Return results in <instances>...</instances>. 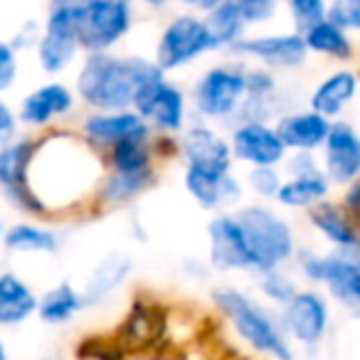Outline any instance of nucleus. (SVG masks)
Returning <instances> with one entry per match:
<instances>
[{"label":"nucleus","instance_id":"nucleus-19","mask_svg":"<svg viewBox=\"0 0 360 360\" xmlns=\"http://www.w3.org/2000/svg\"><path fill=\"white\" fill-rule=\"evenodd\" d=\"M37 311V294L25 279L13 271L0 274V328H15Z\"/></svg>","mask_w":360,"mask_h":360},{"label":"nucleus","instance_id":"nucleus-21","mask_svg":"<svg viewBox=\"0 0 360 360\" xmlns=\"http://www.w3.org/2000/svg\"><path fill=\"white\" fill-rule=\"evenodd\" d=\"M358 91V77L353 70H340L326 77L311 94V111L321 114L323 119H335L343 114V109L355 99Z\"/></svg>","mask_w":360,"mask_h":360},{"label":"nucleus","instance_id":"nucleus-17","mask_svg":"<svg viewBox=\"0 0 360 360\" xmlns=\"http://www.w3.org/2000/svg\"><path fill=\"white\" fill-rule=\"evenodd\" d=\"M75 106V96L65 84H42L20 101V121L30 126H45L57 116H65Z\"/></svg>","mask_w":360,"mask_h":360},{"label":"nucleus","instance_id":"nucleus-32","mask_svg":"<svg viewBox=\"0 0 360 360\" xmlns=\"http://www.w3.org/2000/svg\"><path fill=\"white\" fill-rule=\"evenodd\" d=\"M121 333L124 335H121L119 345L124 350H126V345L150 343V340L158 335V323H155V319H153V311H150L148 306H136L129 319H126Z\"/></svg>","mask_w":360,"mask_h":360},{"label":"nucleus","instance_id":"nucleus-3","mask_svg":"<svg viewBox=\"0 0 360 360\" xmlns=\"http://www.w3.org/2000/svg\"><path fill=\"white\" fill-rule=\"evenodd\" d=\"M247 250L252 257V271L262 274L269 269H281V264L294 257V232L289 222L274 210L262 205H247L235 215Z\"/></svg>","mask_w":360,"mask_h":360},{"label":"nucleus","instance_id":"nucleus-33","mask_svg":"<svg viewBox=\"0 0 360 360\" xmlns=\"http://www.w3.org/2000/svg\"><path fill=\"white\" fill-rule=\"evenodd\" d=\"M259 291L269 304H274L281 309V306L299 291V286H296V281L291 279L286 271L269 269V271H262L259 274Z\"/></svg>","mask_w":360,"mask_h":360},{"label":"nucleus","instance_id":"nucleus-2","mask_svg":"<svg viewBox=\"0 0 360 360\" xmlns=\"http://www.w3.org/2000/svg\"><path fill=\"white\" fill-rule=\"evenodd\" d=\"M212 304L230 321L232 330L247 348L271 360H296V348L281 328L279 314H274L252 294L222 284L212 289Z\"/></svg>","mask_w":360,"mask_h":360},{"label":"nucleus","instance_id":"nucleus-31","mask_svg":"<svg viewBox=\"0 0 360 360\" xmlns=\"http://www.w3.org/2000/svg\"><path fill=\"white\" fill-rule=\"evenodd\" d=\"M153 170H141V173H114L104 186V200L109 202H126L136 198L141 191L150 186Z\"/></svg>","mask_w":360,"mask_h":360},{"label":"nucleus","instance_id":"nucleus-45","mask_svg":"<svg viewBox=\"0 0 360 360\" xmlns=\"http://www.w3.org/2000/svg\"><path fill=\"white\" fill-rule=\"evenodd\" d=\"M45 360H52V358H45Z\"/></svg>","mask_w":360,"mask_h":360},{"label":"nucleus","instance_id":"nucleus-12","mask_svg":"<svg viewBox=\"0 0 360 360\" xmlns=\"http://www.w3.org/2000/svg\"><path fill=\"white\" fill-rule=\"evenodd\" d=\"M232 155L255 168H274L286 158V148L281 143L276 129L264 121H245L232 131Z\"/></svg>","mask_w":360,"mask_h":360},{"label":"nucleus","instance_id":"nucleus-22","mask_svg":"<svg viewBox=\"0 0 360 360\" xmlns=\"http://www.w3.org/2000/svg\"><path fill=\"white\" fill-rule=\"evenodd\" d=\"M84 309L82 291L70 281H60L52 289H47L42 296H37V311L42 323L47 326H65Z\"/></svg>","mask_w":360,"mask_h":360},{"label":"nucleus","instance_id":"nucleus-15","mask_svg":"<svg viewBox=\"0 0 360 360\" xmlns=\"http://www.w3.org/2000/svg\"><path fill=\"white\" fill-rule=\"evenodd\" d=\"M232 50L240 52V55L252 57V60L264 62L269 67H281V70H291V67L304 65L306 55H309L301 32L250 37V40H240Z\"/></svg>","mask_w":360,"mask_h":360},{"label":"nucleus","instance_id":"nucleus-9","mask_svg":"<svg viewBox=\"0 0 360 360\" xmlns=\"http://www.w3.org/2000/svg\"><path fill=\"white\" fill-rule=\"evenodd\" d=\"M247 99V75L237 67H212L195 84V106L207 119H227Z\"/></svg>","mask_w":360,"mask_h":360},{"label":"nucleus","instance_id":"nucleus-11","mask_svg":"<svg viewBox=\"0 0 360 360\" xmlns=\"http://www.w3.org/2000/svg\"><path fill=\"white\" fill-rule=\"evenodd\" d=\"M131 111H136L143 121L150 119L158 129L175 134L186 124V96L178 86L168 84L160 77L141 86L139 94L134 96Z\"/></svg>","mask_w":360,"mask_h":360},{"label":"nucleus","instance_id":"nucleus-42","mask_svg":"<svg viewBox=\"0 0 360 360\" xmlns=\"http://www.w3.org/2000/svg\"><path fill=\"white\" fill-rule=\"evenodd\" d=\"M126 360H168L163 355H139V358H126Z\"/></svg>","mask_w":360,"mask_h":360},{"label":"nucleus","instance_id":"nucleus-24","mask_svg":"<svg viewBox=\"0 0 360 360\" xmlns=\"http://www.w3.org/2000/svg\"><path fill=\"white\" fill-rule=\"evenodd\" d=\"M330 180L326 178V173L321 168L311 170V173H301L294 178L284 180L276 191V200L284 207H314L316 202H323V198L328 195Z\"/></svg>","mask_w":360,"mask_h":360},{"label":"nucleus","instance_id":"nucleus-44","mask_svg":"<svg viewBox=\"0 0 360 360\" xmlns=\"http://www.w3.org/2000/svg\"><path fill=\"white\" fill-rule=\"evenodd\" d=\"M0 235H3V222H0Z\"/></svg>","mask_w":360,"mask_h":360},{"label":"nucleus","instance_id":"nucleus-7","mask_svg":"<svg viewBox=\"0 0 360 360\" xmlns=\"http://www.w3.org/2000/svg\"><path fill=\"white\" fill-rule=\"evenodd\" d=\"M77 50H79V37L75 22V0H52L45 32H40L37 40V57L42 70L50 75L65 72L75 62Z\"/></svg>","mask_w":360,"mask_h":360},{"label":"nucleus","instance_id":"nucleus-41","mask_svg":"<svg viewBox=\"0 0 360 360\" xmlns=\"http://www.w3.org/2000/svg\"><path fill=\"white\" fill-rule=\"evenodd\" d=\"M0 360H11V353H8V345L3 338H0Z\"/></svg>","mask_w":360,"mask_h":360},{"label":"nucleus","instance_id":"nucleus-14","mask_svg":"<svg viewBox=\"0 0 360 360\" xmlns=\"http://www.w3.org/2000/svg\"><path fill=\"white\" fill-rule=\"evenodd\" d=\"M326 146V178L348 186L355 183L360 173V139L355 129L345 121L330 124L328 136L323 141Z\"/></svg>","mask_w":360,"mask_h":360},{"label":"nucleus","instance_id":"nucleus-10","mask_svg":"<svg viewBox=\"0 0 360 360\" xmlns=\"http://www.w3.org/2000/svg\"><path fill=\"white\" fill-rule=\"evenodd\" d=\"M35 155L32 141H15V143L0 146V191L15 207L30 215H42L47 205L35 195L30 188V163Z\"/></svg>","mask_w":360,"mask_h":360},{"label":"nucleus","instance_id":"nucleus-35","mask_svg":"<svg viewBox=\"0 0 360 360\" xmlns=\"http://www.w3.org/2000/svg\"><path fill=\"white\" fill-rule=\"evenodd\" d=\"M286 3H289V11L301 32L326 18V0H286Z\"/></svg>","mask_w":360,"mask_h":360},{"label":"nucleus","instance_id":"nucleus-18","mask_svg":"<svg viewBox=\"0 0 360 360\" xmlns=\"http://www.w3.org/2000/svg\"><path fill=\"white\" fill-rule=\"evenodd\" d=\"M186 188L193 195V200L198 202L205 210L220 205H232L242 198V188L230 173L225 175H215V173H205V170L198 168H188L186 165Z\"/></svg>","mask_w":360,"mask_h":360},{"label":"nucleus","instance_id":"nucleus-23","mask_svg":"<svg viewBox=\"0 0 360 360\" xmlns=\"http://www.w3.org/2000/svg\"><path fill=\"white\" fill-rule=\"evenodd\" d=\"M311 225L330 242L335 250H355L358 247V232L350 222L348 212L333 202H316L311 207Z\"/></svg>","mask_w":360,"mask_h":360},{"label":"nucleus","instance_id":"nucleus-28","mask_svg":"<svg viewBox=\"0 0 360 360\" xmlns=\"http://www.w3.org/2000/svg\"><path fill=\"white\" fill-rule=\"evenodd\" d=\"M3 242L11 252H40V255H55L60 250V237L52 230L32 222H18V225L3 230Z\"/></svg>","mask_w":360,"mask_h":360},{"label":"nucleus","instance_id":"nucleus-26","mask_svg":"<svg viewBox=\"0 0 360 360\" xmlns=\"http://www.w3.org/2000/svg\"><path fill=\"white\" fill-rule=\"evenodd\" d=\"M143 124L146 121L131 109L99 111V114H91L89 119L84 121V134L89 141L114 146V143H119V141H124L129 134H134L136 129H141Z\"/></svg>","mask_w":360,"mask_h":360},{"label":"nucleus","instance_id":"nucleus-39","mask_svg":"<svg viewBox=\"0 0 360 360\" xmlns=\"http://www.w3.org/2000/svg\"><path fill=\"white\" fill-rule=\"evenodd\" d=\"M15 129H18L15 114H13L6 101H0V146L11 143V139L15 136Z\"/></svg>","mask_w":360,"mask_h":360},{"label":"nucleus","instance_id":"nucleus-4","mask_svg":"<svg viewBox=\"0 0 360 360\" xmlns=\"http://www.w3.org/2000/svg\"><path fill=\"white\" fill-rule=\"evenodd\" d=\"M301 274L314 284H323L328 294L338 301L343 309H360V257L355 250H335L330 255H314L301 252L299 255Z\"/></svg>","mask_w":360,"mask_h":360},{"label":"nucleus","instance_id":"nucleus-13","mask_svg":"<svg viewBox=\"0 0 360 360\" xmlns=\"http://www.w3.org/2000/svg\"><path fill=\"white\" fill-rule=\"evenodd\" d=\"M210 266L215 271H252V257L235 215H217L207 227Z\"/></svg>","mask_w":360,"mask_h":360},{"label":"nucleus","instance_id":"nucleus-1","mask_svg":"<svg viewBox=\"0 0 360 360\" xmlns=\"http://www.w3.org/2000/svg\"><path fill=\"white\" fill-rule=\"evenodd\" d=\"M163 72L143 57H116L91 52L77 77V91L89 106L101 111L131 109L134 96L143 84L160 79Z\"/></svg>","mask_w":360,"mask_h":360},{"label":"nucleus","instance_id":"nucleus-6","mask_svg":"<svg viewBox=\"0 0 360 360\" xmlns=\"http://www.w3.org/2000/svg\"><path fill=\"white\" fill-rule=\"evenodd\" d=\"M279 323L294 348L316 350L330 328V304L321 291L299 289L281 306Z\"/></svg>","mask_w":360,"mask_h":360},{"label":"nucleus","instance_id":"nucleus-30","mask_svg":"<svg viewBox=\"0 0 360 360\" xmlns=\"http://www.w3.org/2000/svg\"><path fill=\"white\" fill-rule=\"evenodd\" d=\"M301 37H304L306 50H311V52L328 55V57H333V60H350V57H353V45H350L348 32L330 25L328 20H321V22H316V25H311L309 30L301 32Z\"/></svg>","mask_w":360,"mask_h":360},{"label":"nucleus","instance_id":"nucleus-5","mask_svg":"<svg viewBox=\"0 0 360 360\" xmlns=\"http://www.w3.org/2000/svg\"><path fill=\"white\" fill-rule=\"evenodd\" d=\"M75 22L79 47L109 52L131 30V0H75Z\"/></svg>","mask_w":360,"mask_h":360},{"label":"nucleus","instance_id":"nucleus-8","mask_svg":"<svg viewBox=\"0 0 360 360\" xmlns=\"http://www.w3.org/2000/svg\"><path fill=\"white\" fill-rule=\"evenodd\" d=\"M210 50L205 25L195 15H178L165 25L155 45V67L160 72L180 70Z\"/></svg>","mask_w":360,"mask_h":360},{"label":"nucleus","instance_id":"nucleus-16","mask_svg":"<svg viewBox=\"0 0 360 360\" xmlns=\"http://www.w3.org/2000/svg\"><path fill=\"white\" fill-rule=\"evenodd\" d=\"M183 153L188 168L205 170V173L225 175L230 173L232 150L230 143L207 126H193L183 136Z\"/></svg>","mask_w":360,"mask_h":360},{"label":"nucleus","instance_id":"nucleus-25","mask_svg":"<svg viewBox=\"0 0 360 360\" xmlns=\"http://www.w3.org/2000/svg\"><path fill=\"white\" fill-rule=\"evenodd\" d=\"M131 259L124 255H109L104 262H99L94 271H91L89 281H86L84 291H82V299L84 306L101 304L104 299H109L131 274Z\"/></svg>","mask_w":360,"mask_h":360},{"label":"nucleus","instance_id":"nucleus-36","mask_svg":"<svg viewBox=\"0 0 360 360\" xmlns=\"http://www.w3.org/2000/svg\"><path fill=\"white\" fill-rule=\"evenodd\" d=\"M235 8L240 11L245 25H255V22H266L276 11V0H232Z\"/></svg>","mask_w":360,"mask_h":360},{"label":"nucleus","instance_id":"nucleus-43","mask_svg":"<svg viewBox=\"0 0 360 360\" xmlns=\"http://www.w3.org/2000/svg\"><path fill=\"white\" fill-rule=\"evenodd\" d=\"M143 3H146V6H150V8H163L168 0H143Z\"/></svg>","mask_w":360,"mask_h":360},{"label":"nucleus","instance_id":"nucleus-29","mask_svg":"<svg viewBox=\"0 0 360 360\" xmlns=\"http://www.w3.org/2000/svg\"><path fill=\"white\" fill-rule=\"evenodd\" d=\"M111 165L114 173H141L150 168V146H148V126H141L124 141L114 143L111 150Z\"/></svg>","mask_w":360,"mask_h":360},{"label":"nucleus","instance_id":"nucleus-37","mask_svg":"<svg viewBox=\"0 0 360 360\" xmlns=\"http://www.w3.org/2000/svg\"><path fill=\"white\" fill-rule=\"evenodd\" d=\"M250 186L255 188L257 195L274 198L281 186V178H279V173H276V168H252Z\"/></svg>","mask_w":360,"mask_h":360},{"label":"nucleus","instance_id":"nucleus-40","mask_svg":"<svg viewBox=\"0 0 360 360\" xmlns=\"http://www.w3.org/2000/svg\"><path fill=\"white\" fill-rule=\"evenodd\" d=\"M183 6L193 8V11H202V13H210L215 11L217 6H222V3H227V0H180Z\"/></svg>","mask_w":360,"mask_h":360},{"label":"nucleus","instance_id":"nucleus-34","mask_svg":"<svg viewBox=\"0 0 360 360\" xmlns=\"http://www.w3.org/2000/svg\"><path fill=\"white\" fill-rule=\"evenodd\" d=\"M330 25L340 27L343 32L358 30L360 27V0H333L326 6V18Z\"/></svg>","mask_w":360,"mask_h":360},{"label":"nucleus","instance_id":"nucleus-27","mask_svg":"<svg viewBox=\"0 0 360 360\" xmlns=\"http://www.w3.org/2000/svg\"><path fill=\"white\" fill-rule=\"evenodd\" d=\"M207 40H210V50H220V47H235L242 40L245 32V20H242L240 11L235 8L232 0L217 6L215 11L205 13L202 18Z\"/></svg>","mask_w":360,"mask_h":360},{"label":"nucleus","instance_id":"nucleus-38","mask_svg":"<svg viewBox=\"0 0 360 360\" xmlns=\"http://www.w3.org/2000/svg\"><path fill=\"white\" fill-rule=\"evenodd\" d=\"M18 77V57L11 42H0V91H8L15 84Z\"/></svg>","mask_w":360,"mask_h":360},{"label":"nucleus","instance_id":"nucleus-20","mask_svg":"<svg viewBox=\"0 0 360 360\" xmlns=\"http://www.w3.org/2000/svg\"><path fill=\"white\" fill-rule=\"evenodd\" d=\"M328 129L330 121L323 119L321 114H316V111H296V114H289L279 121L276 134H279L284 148L311 153L314 148L323 146Z\"/></svg>","mask_w":360,"mask_h":360}]
</instances>
